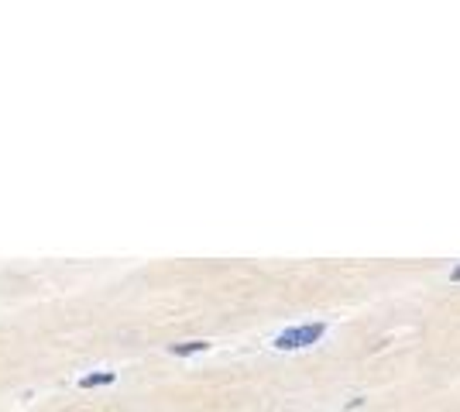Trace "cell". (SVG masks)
Returning <instances> with one entry per match:
<instances>
[{
  "label": "cell",
  "instance_id": "1",
  "mask_svg": "<svg viewBox=\"0 0 460 412\" xmlns=\"http://www.w3.org/2000/svg\"><path fill=\"white\" fill-rule=\"evenodd\" d=\"M326 333V323H302V326H288L275 337L278 350H302V347H313L320 344Z\"/></svg>",
  "mask_w": 460,
  "mask_h": 412
},
{
  "label": "cell",
  "instance_id": "2",
  "mask_svg": "<svg viewBox=\"0 0 460 412\" xmlns=\"http://www.w3.org/2000/svg\"><path fill=\"white\" fill-rule=\"evenodd\" d=\"M176 357H189V354H203V350H210V344L206 340H183V344H172L169 347Z\"/></svg>",
  "mask_w": 460,
  "mask_h": 412
},
{
  "label": "cell",
  "instance_id": "3",
  "mask_svg": "<svg viewBox=\"0 0 460 412\" xmlns=\"http://www.w3.org/2000/svg\"><path fill=\"white\" fill-rule=\"evenodd\" d=\"M117 375L113 371H96V375H83L80 378V388H100V385H113Z\"/></svg>",
  "mask_w": 460,
  "mask_h": 412
},
{
  "label": "cell",
  "instance_id": "4",
  "mask_svg": "<svg viewBox=\"0 0 460 412\" xmlns=\"http://www.w3.org/2000/svg\"><path fill=\"white\" fill-rule=\"evenodd\" d=\"M450 282H460V265L457 268H450Z\"/></svg>",
  "mask_w": 460,
  "mask_h": 412
}]
</instances>
